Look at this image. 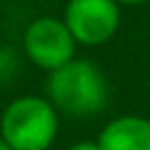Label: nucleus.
<instances>
[{
    "label": "nucleus",
    "mask_w": 150,
    "mask_h": 150,
    "mask_svg": "<svg viewBox=\"0 0 150 150\" xmlns=\"http://www.w3.org/2000/svg\"><path fill=\"white\" fill-rule=\"evenodd\" d=\"M19 70V59L12 49L0 47V82H7L14 77V73Z\"/></svg>",
    "instance_id": "423d86ee"
},
{
    "label": "nucleus",
    "mask_w": 150,
    "mask_h": 150,
    "mask_svg": "<svg viewBox=\"0 0 150 150\" xmlns=\"http://www.w3.org/2000/svg\"><path fill=\"white\" fill-rule=\"evenodd\" d=\"M68 150H101V145H98L96 141H77V143H73Z\"/></svg>",
    "instance_id": "0eeeda50"
},
{
    "label": "nucleus",
    "mask_w": 150,
    "mask_h": 150,
    "mask_svg": "<svg viewBox=\"0 0 150 150\" xmlns=\"http://www.w3.org/2000/svg\"><path fill=\"white\" fill-rule=\"evenodd\" d=\"M122 7H134V5H143V2H150V0H117Z\"/></svg>",
    "instance_id": "6e6552de"
},
{
    "label": "nucleus",
    "mask_w": 150,
    "mask_h": 150,
    "mask_svg": "<svg viewBox=\"0 0 150 150\" xmlns=\"http://www.w3.org/2000/svg\"><path fill=\"white\" fill-rule=\"evenodd\" d=\"M47 98L61 115L94 117L108 105V82L103 70L89 59H73L47 77Z\"/></svg>",
    "instance_id": "f257e3e1"
},
{
    "label": "nucleus",
    "mask_w": 150,
    "mask_h": 150,
    "mask_svg": "<svg viewBox=\"0 0 150 150\" xmlns=\"http://www.w3.org/2000/svg\"><path fill=\"white\" fill-rule=\"evenodd\" d=\"M101 150H150V120L141 115H120L103 124L96 136Z\"/></svg>",
    "instance_id": "39448f33"
},
{
    "label": "nucleus",
    "mask_w": 150,
    "mask_h": 150,
    "mask_svg": "<svg viewBox=\"0 0 150 150\" xmlns=\"http://www.w3.org/2000/svg\"><path fill=\"white\" fill-rule=\"evenodd\" d=\"M77 42L68 30L63 16H35L23 30V52L28 61L47 73L75 59Z\"/></svg>",
    "instance_id": "7ed1b4c3"
},
{
    "label": "nucleus",
    "mask_w": 150,
    "mask_h": 150,
    "mask_svg": "<svg viewBox=\"0 0 150 150\" xmlns=\"http://www.w3.org/2000/svg\"><path fill=\"white\" fill-rule=\"evenodd\" d=\"M0 150H12V148H9V143H7L2 136H0Z\"/></svg>",
    "instance_id": "1a4fd4ad"
},
{
    "label": "nucleus",
    "mask_w": 150,
    "mask_h": 150,
    "mask_svg": "<svg viewBox=\"0 0 150 150\" xmlns=\"http://www.w3.org/2000/svg\"><path fill=\"white\" fill-rule=\"evenodd\" d=\"M117 0H68L63 21L82 47H101L115 38L122 21Z\"/></svg>",
    "instance_id": "20e7f679"
},
{
    "label": "nucleus",
    "mask_w": 150,
    "mask_h": 150,
    "mask_svg": "<svg viewBox=\"0 0 150 150\" xmlns=\"http://www.w3.org/2000/svg\"><path fill=\"white\" fill-rule=\"evenodd\" d=\"M59 115L47 96H16L0 110V136L12 150H49L59 136Z\"/></svg>",
    "instance_id": "f03ea898"
}]
</instances>
